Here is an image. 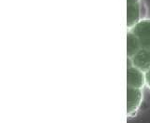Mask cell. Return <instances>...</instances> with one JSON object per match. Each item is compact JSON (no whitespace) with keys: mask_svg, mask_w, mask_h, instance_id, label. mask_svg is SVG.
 Listing matches in <instances>:
<instances>
[{"mask_svg":"<svg viewBox=\"0 0 150 123\" xmlns=\"http://www.w3.org/2000/svg\"><path fill=\"white\" fill-rule=\"evenodd\" d=\"M127 83L129 87L144 89L145 86V73L136 66L132 65L129 62L127 72Z\"/></svg>","mask_w":150,"mask_h":123,"instance_id":"obj_4","label":"cell"},{"mask_svg":"<svg viewBox=\"0 0 150 123\" xmlns=\"http://www.w3.org/2000/svg\"><path fill=\"white\" fill-rule=\"evenodd\" d=\"M138 39L140 50H150V18H145L129 29Z\"/></svg>","mask_w":150,"mask_h":123,"instance_id":"obj_2","label":"cell"},{"mask_svg":"<svg viewBox=\"0 0 150 123\" xmlns=\"http://www.w3.org/2000/svg\"><path fill=\"white\" fill-rule=\"evenodd\" d=\"M148 9L144 0H127V27L128 29L147 18Z\"/></svg>","mask_w":150,"mask_h":123,"instance_id":"obj_1","label":"cell"},{"mask_svg":"<svg viewBox=\"0 0 150 123\" xmlns=\"http://www.w3.org/2000/svg\"><path fill=\"white\" fill-rule=\"evenodd\" d=\"M140 50V45L138 39L136 36L128 30V34H127V53H128V59L132 58L133 56L138 53Z\"/></svg>","mask_w":150,"mask_h":123,"instance_id":"obj_5","label":"cell"},{"mask_svg":"<svg viewBox=\"0 0 150 123\" xmlns=\"http://www.w3.org/2000/svg\"><path fill=\"white\" fill-rule=\"evenodd\" d=\"M127 92H127V113H128V117H132L137 114L141 103L143 102V89L128 86Z\"/></svg>","mask_w":150,"mask_h":123,"instance_id":"obj_3","label":"cell"},{"mask_svg":"<svg viewBox=\"0 0 150 123\" xmlns=\"http://www.w3.org/2000/svg\"><path fill=\"white\" fill-rule=\"evenodd\" d=\"M145 86L150 89V68L145 72Z\"/></svg>","mask_w":150,"mask_h":123,"instance_id":"obj_6","label":"cell"}]
</instances>
